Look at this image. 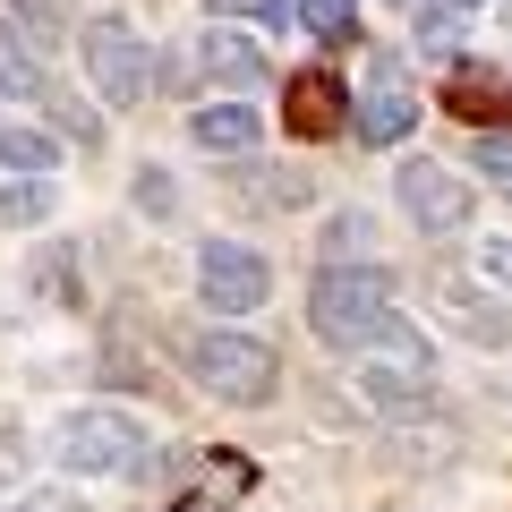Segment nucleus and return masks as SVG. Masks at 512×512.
<instances>
[{
	"instance_id": "nucleus-3",
	"label": "nucleus",
	"mask_w": 512,
	"mask_h": 512,
	"mask_svg": "<svg viewBox=\"0 0 512 512\" xmlns=\"http://www.w3.org/2000/svg\"><path fill=\"white\" fill-rule=\"evenodd\" d=\"M86 77L103 86L111 111H128V103H146V94H154V52L128 35L120 18H86Z\"/></svg>"
},
{
	"instance_id": "nucleus-17",
	"label": "nucleus",
	"mask_w": 512,
	"mask_h": 512,
	"mask_svg": "<svg viewBox=\"0 0 512 512\" xmlns=\"http://www.w3.org/2000/svg\"><path fill=\"white\" fill-rule=\"evenodd\" d=\"M9 18L26 26V43H60L77 18V0H9Z\"/></svg>"
},
{
	"instance_id": "nucleus-25",
	"label": "nucleus",
	"mask_w": 512,
	"mask_h": 512,
	"mask_svg": "<svg viewBox=\"0 0 512 512\" xmlns=\"http://www.w3.org/2000/svg\"><path fill=\"white\" fill-rule=\"evenodd\" d=\"M35 282H43V299H77V291H69V256H43Z\"/></svg>"
},
{
	"instance_id": "nucleus-12",
	"label": "nucleus",
	"mask_w": 512,
	"mask_h": 512,
	"mask_svg": "<svg viewBox=\"0 0 512 512\" xmlns=\"http://www.w3.org/2000/svg\"><path fill=\"white\" fill-rule=\"evenodd\" d=\"M444 103L461 111V120H512V86H495V69H453V86H444Z\"/></svg>"
},
{
	"instance_id": "nucleus-22",
	"label": "nucleus",
	"mask_w": 512,
	"mask_h": 512,
	"mask_svg": "<svg viewBox=\"0 0 512 512\" xmlns=\"http://www.w3.org/2000/svg\"><path fill=\"white\" fill-rule=\"evenodd\" d=\"M214 18H248V26H291V0H214Z\"/></svg>"
},
{
	"instance_id": "nucleus-11",
	"label": "nucleus",
	"mask_w": 512,
	"mask_h": 512,
	"mask_svg": "<svg viewBox=\"0 0 512 512\" xmlns=\"http://www.w3.org/2000/svg\"><path fill=\"white\" fill-rule=\"evenodd\" d=\"M197 60H205V77H214V86H265V60H256V43L248 35H205L197 43Z\"/></svg>"
},
{
	"instance_id": "nucleus-8",
	"label": "nucleus",
	"mask_w": 512,
	"mask_h": 512,
	"mask_svg": "<svg viewBox=\"0 0 512 512\" xmlns=\"http://www.w3.org/2000/svg\"><path fill=\"white\" fill-rule=\"evenodd\" d=\"M282 120H291V137H342L350 128V94L333 69H299L291 86H282Z\"/></svg>"
},
{
	"instance_id": "nucleus-20",
	"label": "nucleus",
	"mask_w": 512,
	"mask_h": 512,
	"mask_svg": "<svg viewBox=\"0 0 512 512\" xmlns=\"http://www.w3.org/2000/svg\"><path fill=\"white\" fill-rule=\"evenodd\" d=\"M367 248H376V222H367V214H333V231H325L333 265H350V256H367Z\"/></svg>"
},
{
	"instance_id": "nucleus-1",
	"label": "nucleus",
	"mask_w": 512,
	"mask_h": 512,
	"mask_svg": "<svg viewBox=\"0 0 512 512\" xmlns=\"http://www.w3.org/2000/svg\"><path fill=\"white\" fill-rule=\"evenodd\" d=\"M180 359H188V376L214 393V402H274V384H282V367H274V350L265 342H248V333H231V325H205V333H188L180 342Z\"/></svg>"
},
{
	"instance_id": "nucleus-14",
	"label": "nucleus",
	"mask_w": 512,
	"mask_h": 512,
	"mask_svg": "<svg viewBox=\"0 0 512 512\" xmlns=\"http://www.w3.org/2000/svg\"><path fill=\"white\" fill-rule=\"evenodd\" d=\"M0 94H18V103H43V94H52V77H43V60L18 43V26H0Z\"/></svg>"
},
{
	"instance_id": "nucleus-16",
	"label": "nucleus",
	"mask_w": 512,
	"mask_h": 512,
	"mask_svg": "<svg viewBox=\"0 0 512 512\" xmlns=\"http://www.w3.org/2000/svg\"><path fill=\"white\" fill-rule=\"evenodd\" d=\"M0 163L26 171V180H43V171L60 163V137H43V128H18V120H0Z\"/></svg>"
},
{
	"instance_id": "nucleus-21",
	"label": "nucleus",
	"mask_w": 512,
	"mask_h": 512,
	"mask_svg": "<svg viewBox=\"0 0 512 512\" xmlns=\"http://www.w3.org/2000/svg\"><path fill=\"white\" fill-rule=\"evenodd\" d=\"M470 163L487 171V180H512V128H487V137L470 146Z\"/></svg>"
},
{
	"instance_id": "nucleus-9",
	"label": "nucleus",
	"mask_w": 512,
	"mask_h": 512,
	"mask_svg": "<svg viewBox=\"0 0 512 512\" xmlns=\"http://www.w3.org/2000/svg\"><path fill=\"white\" fill-rule=\"evenodd\" d=\"M410 120H419V94L402 86V69H376L359 94V146H402Z\"/></svg>"
},
{
	"instance_id": "nucleus-19",
	"label": "nucleus",
	"mask_w": 512,
	"mask_h": 512,
	"mask_svg": "<svg viewBox=\"0 0 512 512\" xmlns=\"http://www.w3.org/2000/svg\"><path fill=\"white\" fill-rule=\"evenodd\" d=\"M52 214V188L26 180V171H9V188H0V222H43Z\"/></svg>"
},
{
	"instance_id": "nucleus-18",
	"label": "nucleus",
	"mask_w": 512,
	"mask_h": 512,
	"mask_svg": "<svg viewBox=\"0 0 512 512\" xmlns=\"http://www.w3.org/2000/svg\"><path fill=\"white\" fill-rule=\"evenodd\" d=\"M299 26H308L316 43H359V9H350V0H308Z\"/></svg>"
},
{
	"instance_id": "nucleus-27",
	"label": "nucleus",
	"mask_w": 512,
	"mask_h": 512,
	"mask_svg": "<svg viewBox=\"0 0 512 512\" xmlns=\"http://www.w3.org/2000/svg\"><path fill=\"white\" fill-rule=\"evenodd\" d=\"M453 9H478V0H453Z\"/></svg>"
},
{
	"instance_id": "nucleus-26",
	"label": "nucleus",
	"mask_w": 512,
	"mask_h": 512,
	"mask_svg": "<svg viewBox=\"0 0 512 512\" xmlns=\"http://www.w3.org/2000/svg\"><path fill=\"white\" fill-rule=\"evenodd\" d=\"M137 205H146V214H171V180H163V171H146V180H137Z\"/></svg>"
},
{
	"instance_id": "nucleus-15",
	"label": "nucleus",
	"mask_w": 512,
	"mask_h": 512,
	"mask_svg": "<svg viewBox=\"0 0 512 512\" xmlns=\"http://www.w3.org/2000/svg\"><path fill=\"white\" fill-rule=\"evenodd\" d=\"M239 487H248V461H205L197 487L180 495V512H231V504H239Z\"/></svg>"
},
{
	"instance_id": "nucleus-4",
	"label": "nucleus",
	"mask_w": 512,
	"mask_h": 512,
	"mask_svg": "<svg viewBox=\"0 0 512 512\" xmlns=\"http://www.w3.org/2000/svg\"><path fill=\"white\" fill-rule=\"evenodd\" d=\"M60 470L103 478V470H146V427H128L120 410H77L60 427Z\"/></svg>"
},
{
	"instance_id": "nucleus-10",
	"label": "nucleus",
	"mask_w": 512,
	"mask_h": 512,
	"mask_svg": "<svg viewBox=\"0 0 512 512\" xmlns=\"http://www.w3.org/2000/svg\"><path fill=\"white\" fill-rule=\"evenodd\" d=\"M188 137H197L214 163H248L256 154V111L248 103H205L197 120H188Z\"/></svg>"
},
{
	"instance_id": "nucleus-2",
	"label": "nucleus",
	"mask_w": 512,
	"mask_h": 512,
	"mask_svg": "<svg viewBox=\"0 0 512 512\" xmlns=\"http://www.w3.org/2000/svg\"><path fill=\"white\" fill-rule=\"evenodd\" d=\"M384 291H393V274H376V265H367V274L333 265L308 291V316H316V333H325L333 350H376L384 333H393V299Z\"/></svg>"
},
{
	"instance_id": "nucleus-23",
	"label": "nucleus",
	"mask_w": 512,
	"mask_h": 512,
	"mask_svg": "<svg viewBox=\"0 0 512 512\" xmlns=\"http://www.w3.org/2000/svg\"><path fill=\"white\" fill-rule=\"evenodd\" d=\"M52 111H60V128H69V137H77L86 154L103 146V111H86V103H52Z\"/></svg>"
},
{
	"instance_id": "nucleus-13",
	"label": "nucleus",
	"mask_w": 512,
	"mask_h": 512,
	"mask_svg": "<svg viewBox=\"0 0 512 512\" xmlns=\"http://www.w3.org/2000/svg\"><path fill=\"white\" fill-rule=\"evenodd\" d=\"M359 384H367V402H384V410H410V402L427 393V359H376Z\"/></svg>"
},
{
	"instance_id": "nucleus-6",
	"label": "nucleus",
	"mask_w": 512,
	"mask_h": 512,
	"mask_svg": "<svg viewBox=\"0 0 512 512\" xmlns=\"http://www.w3.org/2000/svg\"><path fill=\"white\" fill-rule=\"evenodd\" d=\"M427 308H436L453 333H470L478 350H504V342H512V316H504V299H487L478 282H461V274H436V282H427Z\"/></svg>"
},
{
	"instance_id": "nucleus-5",
	"label": "nucleus",
	"mask_w": 512,
	"mask_h": 512,
	"mask_svg": "<svg viewBox=\"0 0 512 512\" xmlns=\"http://www.w3.org/2000/svg\"><path fill=\"white\" fill-rule=\"evenodd\" d=\"M197 291H205L214 316H248L256 299L274 291V274H265V256L239 248V239H205L197 248Z\"/></svg>"
},
{
	"instance_id": "nucleus-7",
	"label": "nucleus",
	"mask_w": 512,
	"mask_h": 512,
	"mask_svg": "<svg viewBox=\"0 0 512 512\" xmlns=\"http://www.w3.org/2000/svg\"><path fill=\"white\" fill-rule=\"evenodd\" d=\"M402 214L419 222L427 239H444V231L470 222V188H461L444 163H402Z\"/></svg>"
},
{
	"instance_id": "nucleus-24",
	"label": "nucleus",
	"mask_w": 512,
	"mask_h": 512,
	"mask_svg": "<svg viewBox=\"0 0 512 512\" xmlns=\"http://www.w3.org/2000/svg\"><path fill=\"white\" fill-rule=\"evenodd\" d=\"M478 274H487V282H512V239H504V231L478 239Z\"/></svg>"
}]
</instances>
